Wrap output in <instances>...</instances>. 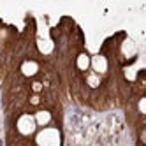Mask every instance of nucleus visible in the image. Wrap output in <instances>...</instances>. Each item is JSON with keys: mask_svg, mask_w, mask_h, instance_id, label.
Returning a JSON list of instances; mask_svg holds the SVG:
<instances>
[{"mask_svg": "<svg viewBox=\"0 0 146 146\" xmlns=\"http://www.w3.org/2000/svg\"><path fill=\"white\" fill-rule=\"evenodd\" d=\"M90 69H92V72H95L97 76H104L106 72L109 70V60L104 56V55H93V56H90Z\"/></svg>", "mask_w": 146, "mask_h": 146, "instance_id": "7ed1b4c3", "label": "nucleus"}, {"mask_svg": "<svg viewBox=\"0 0 146 146\" xmlns=\"http://www.w3.org/2000/svg\"><path fill=\"white\" fill-rule=\"evenodd\" d=\"M76 67H78V70H81V72L90 70V55H88V53H79V55L76 56Z\"/></svg>", "mask_w": 146, "mask_h": 146, "instance_id": "423d86ee", "label": "nucleus"}, {"mask_svg": "<svg viewBox=\"0 0 146 146\" xmlns=\"http://www.w3.org/2000/svg\"><path fill=\"white\" fill-rule=\"evenodd\" d=\"M16 130L19 135L23 137H30V135H35L37 132V125H35V120H34V114H21L18 120H16Z\"/></svg>", "mask_w": 146, "mask_h": 146, "instance_id": "f03ea898", "label": "nucleus"}, {"mask_svg": "<svg viewBox=\"0 0 146 146\" xmlns=\"http://www.w3.org/2000/svg\"><path fill=\"white\" fill-rule=\"evenodd\" d=\"M30 88H32V92H34V95H39L40 92H42V88H44V85L40 81H34L32 85H30Z\"/></svg>", "mask_w": 146, "mask_h": 146, "instance_id": "9d476101", "label": "nucleus"}, {"mask_svg": "<svg viewBox=\"0 0 146 146\" xmlns=\"http://www.w3.org/2000/svg\"><path fill=\"white\" fill-rule=\"evenodd\" d=\"M34 120H35V125L37 129H44V127H49L51 121H53V114H51V111L48 109H39L34 113Z\"/></svg>", "mask_w": 146, "mask_h": 146, "instance_id": "20e7f679", "label": "nucleus"}, {"mask_svg": "<svg viewBox=\"0 0 146 146\" xmlns=\"http://www.w3.org/2000/svg\"><path fill=\"white\" fill-rule=\"evenodd\" d=\"M19 70H21V74L25 78H34L39 74V64L35 60H25L21 67H19Z\"/></svg>", "mask_w": 146, "mask_h": 146, "instance_id": "39448f33", "label": "nucleus"}, {"mask_svg": "<svg viewBox=\"0 0 146 146\" xmlns=\"http://www.w3.org/2000/svg\"><path fill=\"white\" fill-rule=\"evenodd\" d=\"M100 81H102V78L100 76H97L95 72H88L86 74V85L90 86V88H99L100 86Z\"/></svg>", "mask_w": 146, "mask_h": 146, "instance_id": "0eeeda50", "label": "nucleus"}, {"mask_svg": "<svg viewBox=\"0 0 146 146\" xmlns=\"http://www.w3.org/2000/svg\"><path fill=\"white\" fill-rule=\"evenodd\" d=\"M139 113H141V114H144V99H141V100H139Z\"/></svg>", "mask_w": 146, "mask_h": 146, "instance_id": "f8f14e48", "label": "nucleus"}, {"mask_svg": "<svg viewBox=\"0 0 146 146\" xmlns=\"http://www.w3.org/2000/svg\"><path fill=\"white\" fill-rule=\"evenodd\" d=\"M37 146H62V132L56 127H44L35 132Z\"/></svg>", "mask_w": 146, "mask_h": 146, "instance_id": "f257e3e1", "label": "nucleus"}, {"mask_svg": "<svg viewBox=\"0 0 146 146\" xmlns=\"http://www.w3.org/2000/svg\"><path fill=\"white\" fill-rule=\"evenodd\" d=\"M39 49H40V53H51L53 51V42H49V40H39Z\"/></svg>", "mask_w": 146, "mask_h": 146, "instance_id": "6e6552de", "label": "nucleus"}, {"mask_svg": "<svg viewBox=\"0 0 146 146\" xmlns=\"http://www.w3.org/2000/svg\"><path fill=\"white\" fill-rule=\"evenodd\" d=\"M123 53H127L129 56L135 55V46H134V42H130V40H125V44H123Z\"/></svg>", "mask_w": 146, "mask_h": 146, "instance_id": "1a4fd4ad", "label": "nucleus"}, {"mask_svg": "<svg viewBox=\"0 0 146 146\" xmlns=\"http://www.w3.org/2000/svg\"><path fill=\"white\" fill-rule=\"evenodd\" d=\"M30 104H32V106H39V104H40V97L39 95H32V97H30Z\"/></svg>", "mask_w": 146, "mask_h": 146, "instance_id": "9b49d317", "label": "nucleus"}]
</instances>
